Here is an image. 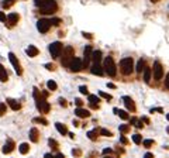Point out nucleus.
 I'll use <instances>...</instances> for the list:
<instances>
[{
	"label": "nucleus",
	"mask_w": 169,
	"mask_h": 158,
	"mask_svg": "<svg viewBox=\"0 0 169 158\" xmlns=\"http://www.w3.org/2000/svg\"><path fill=\"white\" fill-rule=\"evenodd\" d=\"M92 61L95 64H100L101 61V51H93L92 52Z\"/></svg>",
	"instance_id": "obj_17"
},
{
	"label": "nucleus",
	"mask_w": 169,
	"mask_h": 158,
	"mask_svg": "<svg viewBox=\"0 0 169 158\" xmlns=\"http://www.w3.org/2000/svg\"><path fill=\"white\" fill-rule=\"evenodd\" d=\"M120 68H121V72L124 75H130L133 72V69H134V61H133V58H124V59H121Z\"/></svg>",
	"instance_id": "obj_3"
},
{
	"label": "nucleus",
	"mask_w": 169,
	"mask_h": 158,
	"mask_svg": "<svg viewBox=\"0 0 169 158\" xmlns=\"http://www.w3.org/2000/svg\"><path fill=\"white\" fill-rule=\"evenodd\" d=\"M0 21H3V23H4V21H7V16H6L3 11H0Z\"/></svg>",
	"instance_id": "obj_41"
},
{
	"label": "nucleus",
	"mask_w": 169,
	"mask_h": 158,
	"mask_svg": "<svg viewBox=\"0 0 169 158\" xmlns=\"http://www.w3.org/2000/svg\"><path fill=\"white\" fill-rule=\"evenodd\" d=\"M7 105L10 106L13 110H18V109L21 107V106H20V103H18L17 100H14V99H11V97H9V99H7Z\"/></svg>",
	"instance_id": "obj_19"
},
{
	"label": "nucleus",
	"mask_w": 169,
	"mask_h": 158,
	"mask_svg": "<svg viewBox=\"0 0 169 158\" xmlns=\"http://www.w3.org/2000/svg\"><path fill=\"white\" fill-rule=\"evenodd\" d=\"M166 119H168V120H169V114H166Z\"/></svg>",
	"instance_id": "obj_55"
},
{
	"label": "nucleus",
	"mask_w": 169,
	"mask_h": 158,
	"mask_svg": "<svg viewBox=\"0 0 169 158\" xmlns=\"http://www.w3.org/2000/svg\"><path fill=\"white\" fill-rule=\"evenodd\" d=\"M47 86H48L50 90H55V89L58 88V86H56V82H54V81H48V82H47Z\"/></svg>",
	"instance_id": "obj_30"
},
{
	"label": "nucleus",
	"mask_w": 169,
	"mask_h": 158,
	"mask_svg": "<svg viewBox=\"0 0 169 158\" xmlns=\"http://www.w3.org/2000/svg\"><path fill=\"white\" fill-rule=\"evenodd\" d=\"M73 58H75V56H73V48H72V47H66V48H64V56H62L61 64H62L64 67H69V64H70V61H72Z\"/></svg>",
	"instance_id": "obj_5"
},
{
	"label": "nucleus",
	"mask_w": 169,
	"mask_h": 158,
	"mask_svg": "<svg viewBox=\"0 0 169 158\" xmlns=\"http://www.w3.org/2000/svg\"><path fill=\"white\" fill-rule=\"evenodd\" d=\"M48 143H50V145L52 147V148H58V143H56L55 140H52V139H50V141H48Z\"/></svg>",
	"instance_id": "obj_38"
},
{
	"label": "nucleus",
	"mask_w": 169,
	"mask_h": 158,
	"mask_svg": "<svg viewBox=\"0 0 169 158\" xmlns=\"http://www.w3.org/2000/svg\"><path fill=\"white\" fill-rule=\"evenodd\" d=\"M104 158H111V157H104Z\"/></svg>",
	"instance_id": "obj_56"
},
{
	"label": "nucleus",
	"mask_w": 169,
	"mask_h": 158,
	"mask_svg": "<svg viewBox=\"0 0 169 158\" xmlns=\"http://www.w3.org/2000/svg\"><path fill=\"white\" fill-rule=\"evenodd\" d=\"M103 69L106 71V73H107L109 76H116V73H117V68H116V64H114V61H113L111 56H107V58L104 59Z\"/></svg>",
	"instance_id": "obj_2"
},
{
	"label": "nucleus",
	"mask_w": 169,
	"mask_h": 158,
	"mask_svg": "<svg viewBox=\"0 0 169 158\" xmlns=\"http://www.w3.org/2000/svg\"><path fill=\"white\" fill-rule=\"evenodd\" d=\"M75 103H76V106H78V107H80V106H82V103H83V102H82L80 99H75Z\"/></svg>",
	"instance_id": "obj_45"
},
{
	"label": "nucleus",
	"mask_w": 169,
	"mask_h": 158,
	"mask_svg": "<svg viewBox=\"0 0 169 158\" xmlns=\"http://www.w3.org/2000/svg\"><path fill=\"white\" fill-rule=\"evenodd\" d=\"M51 24L52 26H59L61 24V18H51Z\"/></svg>",
	"instance_id": "obj_37"
},
{
	"label": "nucleus",
	"mask_w": 169,
	"mask_h": 158,
	"mask_svg": "<svg viewBox=\"0 0 169 158\" xmlns=\"http://www.w3.org/2000/svg\"><path fill=\"white\" fill-rule=\"evenodd\" d=\"M145 69V61L144 59H139L138 61V64H137V68H135V71L138 72V73H142V71Z\"/></svg>",
	"instance_id": "obj_24"
},
{
	"label": "nucleus",
	"mask_w": 169,
	"mask_h": 158,
	"mask_svg": "<svg viewBox=\"0 0 169 158\" xmlns=\"http://www.w3.org/2000/svg\"><path fill=\"white\" fill-rule=\"evenodd\" d=\"M103 67H100V64H95L92 68H90V72L93 73V75H99V76H101L104 72H103Z\"/></svg>",
	"instance_id": "obj_14"
},
{
	"label": "nucleus",
	"mask_w": 169,
	"mask_h": 158,
	"mask_svg": "<svg viewBox=\"0 0 169 158\" xmlns=\"http://www.w3.org/2000/svg\"><path fill=\"white\" fill-rule=\"evenodd\" d=\"M162 76H164V68H162L161 62L156 61V62L154 64V78H155L156 81H161Z\"/></svg>",
	"instance_id": "obj_8"
},
{
	"label": "nucleus",
	"mask_w": 169,
	"mask_h": 158,
	"mask_svg": "<svg viewBox=\"0 0 169 158\" xmlns=\"http://www.w3.org/2000/svg\"><path fill=\"white\" fill-rule=\"evenodd\" d=\"M79 90H80V93H83V95H87V93H89V90H87V88H86V86H80V88H79Z\"/></svg>",
	"instance_id": "obj_42"
},
{
	"label": "nucleus",
	"mask_w": 169,
	"mask_h": 158,
	"mask_svg": "<svg viewBox=\"0 0 169 158\" xmlns=\"http://www.w3.org/2000/svg\"><path fill=\"white\" fill-rule=\"evenodd\" d=\"M34 99L37 102V107H38L40 112H42V113H48L50 112V103L45 100L44 96H40V92H38L37 88H34Z\"/></svg>",
	"instance_id": "obj_1"
},
{
	"label": "nucleus",
	"mask_w": 169,
	"mask_h": 158,
	"mask_svg": "<svg viewBox=\"0 0 169 158\" xmlns=\"http://www.w3.org/2000/svg\"><path fill=\"white\" fill-rule=\"evenodd\" d=\"M28 150H30V145H28L27 143L20 144V153H21V154H27V153H28Z\"/></svg>",
	"instance_id": "obj_27"
},
{
	"label": "nucleus",
	"mask_w": 169,
	"mask_h": 158,
	"mask_svg": "<svg viewBox=\"0 0 169 158\" xmlns=\"http://www.w3.org/2000/svg\"><path fill=\"white\" fill-rule=\"evenodd\" d=\"M40 10L42 14H52L55 10H56V3L55 0H45L41 6H40Z\"/></svg>",
	"instance_id": "obj_4"
},
{
	"label": "nucleus",
	"mask_w": 169,
	"mask_h": 158,
	"mask_svg": "<svg viewBox=\"0 0 169 158\" xmlns=\"http://www.w3.org/2000/svg\"><path fill=\"white\" fill-rule=\"evenodd\" d=\"M7 21H9L11 26H14L17 21H18V14H17V13H10V14L7 16Z\"/></svg>",
	"instance_id": "obj_21"
},
{
	"label": "nucleus",
	"mask_w": 169,
	"mask_h": 158,
	"mask_svg": "<svg viewBox=\"0 0 169 158\" xmlns=\"http://www.w3.org/2000/svg\"><path fill=\"white\" fill-rule=\"evenodd\" d=\"M128 130H130V126H127V124H121L120 126V131L121 133H127Z\"/></svg>",
	"instance_id": "obj_34"
},
{
	"label": "nucleus",
	"mask_w": 169,
	"mask_h": 158,
	"mask_svg": "<svg viewBox=\"0 0 169 158\" xmlns=\"http://www.w3.org/2000/svg\"><path fill=\"white\" fill-rule=\"evenodd\" d=\"M55 127H56V130H58V131H59L62 136H65V134L68 133L66 127H65V126H64L62 123H55Z\"/></svg>",
	"instance_id": "obj_25"
},
{
	"label": "nucleus",
	"mask_w": 169,
	"mask_h": 158,
	"mask_svg": "<svg viewBox=\"0 0 169 158\" xmlns=\"http://www.w3.org/2000/svg\"><path fill=\"white\" fill-rule=\"evenodd\" d=\"M51 26H52L51 20H48V18H41V20L37 21V28H38L40 33H47L50 30Z\"/></svg>",
	"instance_id": "obj_7"
},
{
	"label": "nucleus",
	"mask_w": 169,
	"mask_h": 158,
	"mask_svg": "<svg viewBox=\"0 0 169 158\" xmlns=\"http://www.w3.org/2000/svg\"><path fill=\"white\" fill-rule=\"evenodd\" d=\"M100 134H101V136H104V137H110V136H111V133H110L109 130H106V128H101Z\"/></svg>",
	"instance_id": "obj_35"
},
{
	"label": "nucleus",
	"mask_w": 169,
	"mask_h": 158,
	"mask_svg": "<svg viewBox=\"0 0 169 158\" xmlns=\"http://www.w3.org/2000/svg\"><path fill=\"white\" fill-rule=\"evenodd\" d=\"M55 158H65V155H64V154H61V153H59V154H56V155H55Z\"/></svg>",
	"instance_id": "obj_51"
},
{
	"label": "nucleus",
	"mask_w": 169,
	"mask_h": 158,
	"mask_svg": "<svg viewBox=\"0 0 169 158\" xmlns=\"http://www.w3.org/2000/svg\"><path fill=\"white\" fill-rule=\"evenodd\" d=\"M99 95H100L101 97L107 99V100H111V95H109V93H104V92H99Z\"/></svg>",
	"instance_id": "obj_36"
},
{
	"label": "nucleus",
	"mask_w": 169,
	"mask_h": 158,
	"mask_svg": "<svg viewBox=\"0 0 169 158\" xmlns=\"http://www.w3.org/2000/svg\"><path fill=\"white\" fill-rule=\"evenodd\" d=\"M152 3H156V1H159V0H151Z\"/></svg>",
	"instance_id": "obj_54"
},
{
	"label": "nucleus",
	"mask_w": 169,
	"mask_h": 158,
	"mask_svg": "<svg viewBox=\"0 0 169 158\" xmlns=\"http://www.w3.org/2000/svg\"><path fill=\"white\" fill-rule=\"evenodd\" d=\"M131 123L134 124L137 128H141V127H142V122H139V120H137V119H131Z\"/></svg>",
	"instance_id": "obj_32"
},
{
	"label": "nucleus",
	"mask_w": 169,
	"mask_h": 158,
	"mask_svg": "<svg viewBox=\"0 0 169 158\" xmlns=\"http://www.w3.org/2000/svg\"><path fill=\"white\" fill-rule=\"evenodd\" d=\"M14 1H16V0H3V3H1V6H3L4 9H7V7H10V6H13V4H14Z\"/></svg>",
	"instance_id": "obj_29"
},
{
	"label": "nucleus",
	"mask_w": 169,
	"mask_h": 158,
	"mask_svg": "<svg viewBox=\"0 0 169 158\" xmlns=\"http://www.w3.org/2000/svg\"><path fill=\"white\" fill-rule=\"evenodd\" d=\"M99 102H100V97L97 95H89V103L93 109L99 107Z\"/></svg>",
	"instance_id": "obj_12"
},
{
	"label": "nucleus",
	"mask_w": 169,
	"mask_h": 158,
	"mask_svg": "<svg viewBox=\"0 0 169 158\" xmlns=\"http://www.w3.org/2000/svg\"><path fill=\"white\" fill-rule=\"evenodd\" d=\"M152 144H154V141L152 140H144V147H147V148H150Z\"/></svg>",
	"instance_id": "obj_39"
},
{
	"label": "nucleus",
	"mask_w": 169,
	"mask_h": 158,
	"mask_svg": "<svg viewBox=\"0 0 169 158\" xmlns=\"http://www.w3.org/2000/svg\"><path fill=\"white\" fill-rule=\"evenodd\" d=\"M45 68L50 71H54L55 69V65H54V64H45Z\"/></svg>",
	"instance_id": "obj_43"
},
{
	"label": "nucleus",
	"mask_w": 169,
	"mask_h": 158,
	"mask_svg": "<svg viewBox=\"0 0 169 158\" xmlns=\"http://www.w3.org/2000/svg\"><path fill=\"white\" fill-rule=\"evenodd\" d=\"M144 158H154V155H152L151 153H147V154L144 155Z\"/></svg>",
	"instance_id": "obj_48"
},
{
	"label": "nucleus",
	"mask_w": 169,
	"mask_h": 158,
	"mask_svg": "<svg viewBox=\"0 0 169 158\" xmlns=\"http://www.w3.org/2000/svg\"><path fill=\"white\" fill-rule=\"evenodd\" d=\"M75 114H76L78 117H80V119L89 117V112H87L86 109H82V107H78V109H75Z\"/></svg>",
	"instance_id": "obj_15"
},
{
	"label": "nucleus",
	"mask_w": 169,
	"mask_h": 158,
	"mask_svg": "<svg viewBox=\"0 0 169 158\" xmlns=\"http://www.w3.org/2000/svg\"><path fill=\"white\" fill-rule=\"evenodd\" d=\"M45 158H55V157H52L51 154H45Z\"/></svg>",
	"instance_id": "obj_53"
},
{
	"label": "nucleus",
	"mask_w": 169,
	"mask_h": 158,
	"mask_svg": "<svg viewBox=\"0 0 169 158\" xmlns=\"http://www.w3.org/2000/svg\"><path fill=\"white\" fill-rule=\"evenodd\" d=\"M133 141H134L135 144H141V136H139V134H134V136H133Z\"/></svg>",
	"instance_id": "obj_33"
},
{
	"label": "nucleus",
	"mask_w": 169,
	"mask_h": 158,
	"mask_svg": "<svg viewBox=\"0 0 169 158\" xmlns=\"http://www.w3.org/2000/svg\"><path fill=\"white\" fill-rule=\"evenodd\" d=\"M9 59H10V62L13 64V67H14V69H16L17 73L21 75V67H20V62H18V59L16 58V55L13 52H10L9 54Z\"/></svg>",
	"instance_id": "obj_11"
},
{
	"label": "nucleus",
	"mask_w": 169,
	"mask_h": 158,
	"mask_svg": "<svg viewBox=\"0 0 169 158\" xmlns=\"http://www.w3.org/2000/svg\"><path fill=\"white\" fill-rule=\"evenodd\" d=\"M92 47L90 45H87L86 48H84V51H83V67L86 68V67H89V62H90V59H92Z\"/></svg>",
	"instance_id": "obj_10"
},
{
	"label": "nucleus",
	"mask_w": 169,
	"mask_h": 158,
	"mask_svg": "<svg viewBox=\"0 0 169 158\" xmlns=\"http://www.w3.org/2000/svg\"><path fill=\"white\" fill-rule=\"evenodd\" d=\"M6 113V105L4 103H0V116Z\"/></svg>",
	"instance_id": "obj_40"
},
{
	"label": "nucleus",
	"mask_w": 169,
	"mask_h": 158,
	"mask_svg": "<svg viewBox=\"0 0 169 158\" xmlns=\"http://www.w3.org/2000/svg\"><path fill=\"white\" fill-rule=\"evenodd\" d=\"M168 133H169V127H168Z\"/></svg>",
	"instance_id": "obj_57"
},
{
	"label": "nucleus",
	"mask_w": 169,
	"mask_h": 158,
	"mask_svg": "<svg viewBox=\"0 0 169 158\" xmlns=\"http://www.w3.org/2000/svg\"><path fill=\"white\" fill-rule=\"evenodd\" d=\"M59 105H61V106H66V100H65V99H59Z\"/></svg>",
	"instance_id": "obj_47"
},
{
	"label": "nucleus",
	"mask_w": 169,
	"mask_h": 158,
	"mask_svg": "<svg viewBox=\"0 0 169 158\" xmlns=\"http://www.w3.org/2000/svg\"><path fill=\"white\" fill-rule=\"evenodd\" d=\"M123 100H124V105H125V107H127L128 110H133V112H134V110H135V106H134L133 99H131L130 96H124V97H123Z\"/></svg>",
	"instance_id": "obj_13"
},
{
	"label": "nucleus",
	"mask_w": 169,
	"mask_h": 158,
	"mask_svg": "<svg viewBox=\"0 0 169 158\" xmlns=\"http://www.w3.org/2000/svg\"><path fill=\"white\" fill-rule=\"evenodd\" d=\"M120 141H121L123 144H127V143H128V140H127V139H125L124 136H121V137H120Z\"/></svg>",
	"instance_id": "obj_46"
},
{
	"label": "nucleus",
	"mask_w": 169,
	"mask_h": 158,
	"mask_svg": "<svg viewBox=\"0 0 169 158\" xmlns=\"http://www.w3.org/2000/svg\"><path fill=\"white\" fill-rule=\"evenodd\" d=\"M107 86H109V88H111V89H114V88H116V86H114L113 83H107Z\"/></svg>",
	"instance_id": "obj_52"
},
{
	"label": "nucleus",
	"mask_w": 169,
	"mask_h": 158,
	"mask_svg": "<svg viewBox=\"0 0 169 158\" xmlns=\"http://www.w3.org/2000/svg\"><path fill=\"white\" fill-rule=\"evenodd\" d=\"M33 122H34V123H41V124H44V126H47V124H48V122H47L45 119H41V117H37V119H34Z\"/></svg>",
	"instance_id": "obj_31"
},
{
	"label": "nucleus",
	"mask_w": 169,
	"mask_h": 158,
	"mask_svg": "<svg viewBox=\"0 0 169 158\" xmlns=\"http://www.w3.org/2000/svg\"><path fill=\"white\" fill-rule=\"evenodd\" d=\"M38 52H40V51H38V48H35L34 45H30V47L25 50V54H27L28 56H37V55H38Z\"/></svg>",
	"instance_id": "obj_16"
},
{
	"label": "nucleus",
	"mask_w": 169,
	"mask_h": 158,
	"mask_svg": "<svg viewBox=\"0 0 169 158\" xmlns=\"http://www.w3.org/2000/svg\"><path fill=\"white\" fill-rule=\"evenodd\" d=\"M82 68H83V62L79 58H73L70 61V64H69V69L72 71V72H79Z\"/></svg>",
	"instance_id": "obj_9"
},
{
	"label": "nucleus",
	"mask_w": 169,
	"mask_h": 158,
	"mask_svg": "<svg viewBox=\"0 0 169 158\" xmlns=\"http://www.w3.org/2000/svg\"><path fill=\"white\" fill-rule=\"evenodd\" d=\"M165 88L169 89V73L166 75V78H165Z\"/></svg>",
	"instance_id": "obj_44"
},
{
	"label": "nucleus",
	"mask_w": 169,
	"mask_h": 158,
	"mask_svg": "<svg viewBox=\"0 0 169 158\" xmlns=\"http://www.w3.org/2000/svg\"><path fill=\"white\" fill-rule=\"evenodd\" d=\"M87 137H89L90 140H96V139H97V130H92V131H89V133H87Z\"/></svg>",
	"instance_id": "obj_28"
},
{
	"label": "nucleus",
	"mask_w": 169,
	"mask_h": 158,
	"mask_svg": "<svg viewBox=\"0 0 169 158\" xmlns=\"http://www.w3.org/2000/svg\"><path fill=\"white\" fill-rule=\"evenodd\" d=\"M30 140L33 141V143L38 141V130L37 128H31L30 130Z\"/></svg>",
	"instance_id": "obj_22"
},
{
	"label": "nucleus",
	"mask_w": 169,
	"mask_h": 158,
	"mask_svg": "<svg viewBox=\"0 0 169 158\" xmlns=\"http://www.w3.org/2000/svg\"><path fill=\"white\" fill-rule=\"evenodd\" d=\"M144 81L147 83H150V81H151V69L150 68H145L144 69Z\"/></svg>",
	"instance_id": "obj_26"
},
{
	"label": "nucleus",
	"mask_w": 169,
	"mask_h": 158,
	"mask_svg": "<svg viewBox=\"0 0 169 158\" xmlns=\"http://www.w3.org/2000/svg\"><path fill=\"white\" fill-rule=\"evenodd\" d=\"M13 150H14V143H13V141L6 143V145L3 147V153H4V154H9V153H11Z\"/></svg>",
	"instance_id": "obj_20"
},
{
	"label": "nucleus",
	"mask_w": 169,
	"mask_h": 158,
	"mask_svg": "<svg viewBox=\"0 0 169 158\" xmlns=\"http://www.w3.org/2000/svg\"><path fill=\"white\" fill-rule=\"evenodd\" d=\"M82 34H83L84 38H92V35L89 34V33H82Z\"/></svg>",
	"instance_id": "obj_50"
},
{
	"label": "nucleus",
	"mask_w": 169,
	"mask_h": 158,
	"mask_svg": "<svg viewBox=\"0 0 169 158\" xmlns=\"http://www.w3.org/2000/svg\"><path fill=\"white\" fill-rule=\"evenodd\" d=\"M113 112H114L116 114H118V116H120V117H121L123 120H128V119H130V116H128V113H127L125 110H120V109H114Z\"/></svg>",
	"instance_id": "obj_18"
},
{
	"label": "nucleus",
	"mask_w": 169,
	"mask_h": 158,
	"mask_svg": "<svg viewBox=\"0 0 169 158\" xmlns=\"http://www.w3.org/2000/svg\"><path fill=\"white\" fill-rule=\"evenodd\" d=\"M0 81L1 82H6L7 81V71L4 69V67L0 64Z\"/></svg>",
	"instance_id": "obj_23"
},
{
	"label": "nucleus",
	"mask_w": 169,
	"mask_h": 158,
	"mask_svg": "<svg viewBox=\"0 0 169 158\" xmlns=\"http://www.w3.org/2000/svg\"><path fill=\"white\" fill-rule=\"evenodd\" d=\"M62 51H64V47L59 41H55L50 45V54L52 55V58H58L62 54Z\"/></svg>",
	"instance_id": "obj_6"
},
{
	"label": "nucleus",
	"mask_w": 169,
	"mask_h": 158,
	"mask_svg": "<svg viewBox=\"0 0 169 158\" xmlns=\"http://www.w3.org/2000/svg\"><path fill=\"white\" fill-rule=\"evenodd\" d=\"M110 153H111V150H110V148H106V150L103 151V154H104V155H106V154H110Z\"/></svg>",
	"instance_id": "obj_49"
}]
</instances>
